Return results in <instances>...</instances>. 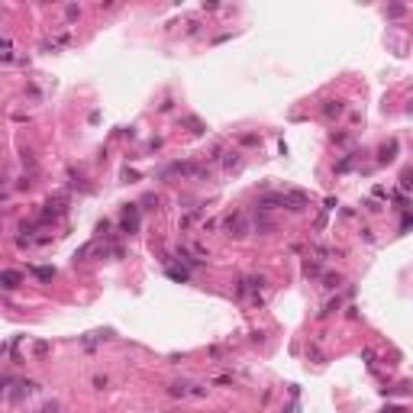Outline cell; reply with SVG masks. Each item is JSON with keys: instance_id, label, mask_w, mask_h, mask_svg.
<instances>
[{"instance_id": "6da1fadb", "label": "cell", "mask_w": 413, "mask_h": 413, "mask_svg": "<svg viewBox=\"0 0 413 413\" xmlns=\"http://www.w3.org/2000/svg\"><path fill=\"white\" fill-rule=\"evenodd\" d=\"M265 288H268L265 274H245V278L236 281V297H239V300H249L252 307H262L265 304Z\"/></svg>"}, {"instance_id": "7a4b0ae2", "label": "cell", "mask_w": 413, "mask_h": 413, "mask_svg": "<svg viewBox=\"0 0 413 413\" xmlns=\"http://www.w3.org/2000/svg\"><path fill=\"white\" fill-rule=\"evenodd\" d=\"M65 213H68V194H65V191H58V194H52L46 200V207H42L39 210V223L42 226H49V223H55V219H62Z\"/></svg>"}, {"instance_id": "3957f363", "label": "cell", "mask_w": 413, "mask_h": 413, "mask_svg": "<svg viewBox=\"0 0 413 413\" xmlns=\"http://www.w3.org/2000/svg\"><path fill=\"white\" fill-rule=\"evenodd\" d=\"M223 233H226L229 239H245L249 233H255V229H252V219H249V213H242V210L229 213V217L223 219Z\"/></svg>"}, {"instance_id": "277c9868", "label": "cell", "mask_w": 413, "mask_h": 413, "mask_svg": "<svg viewBox=\"0 0 413 413\" xmlns=\"http://www.w3.org/2000/svg\"><path fill=\"white\" fill-rule=\"evenodd\" d=\"M36 390H39V381H26V378H23V381H16V384L7 388V400H10V404H20V400L32 397Z\"/></svg>"}, {"instance_id": "5b68a950", "label": "cell", "mask_w": 413, "mask_h": 413, "mask_svg": "<svg viewBox=\"0 0 413 413\" xmlns=\"http://www.w3.org/2000/svg\"><path fill=\"white\" fill-rule=\"evenodd\" d=\"M168 394L171 397H207V388L203 384H191V381H174V384H168Z\"/></svg>"}, {"instance_id": "8992f818", "label": "cell", "mask_w": 413, "mask_h": 413, "mask_svg": "<svg viewBox=\"0 0 413 413\" xmlns=\"http://www.w3.org/2000/svg\"><path fill=\"white\" fill-rule=\"evenodd\" d=\"M139 223H142V219H139V207L129 203V207L123 210V217H120V229L133 236V233H139Z\"/></svg>"}, {"instance_id": "52a82bcc", "label": "cell", "mask_w": 413, "mask_h": 413, "mask_svg": "<svg viewBox=\"0 0 413 413\" xmlns=\"http://www.w3.org/2000/svg\"><path fill=\"white\" fill-rule=\"evenodd\" d=\"M65 46H71V32H68V29L49 36V39L42 42V52H58V49H65Z\"/></svg>"}, {"instance_id": "ba28073f", "label": "cell", "mask_w": 413, "mask_h": 413, "mask_svg": "<svg viewBox=\"0 0 413 413\" xmlns=\"http://www.w3.org/2000/svg\"><path fill=\"white\" fill-rule=\"evenodd\" d=\"M23 278H26L23 271H13V268H7V271H0V288H3V291H13V288H20V284H23Z\"/></svg>"}, {"instance_id": "9c48e42d", "label": "cell", "mask_w": 413, "mask_h": 413, "mask_svg": "<svg viewBox=\"0 0 413 413\" xmlns=\"http://www.w3.org/2000/svg\"><path fill=\"white\" fill-rule=\"evenodd\" d=\"M320 113H323L326 120H339V117L345 113V103H342V100H323Z\"/></svg>"}, {"instance_id": "30bf717a", "label": "cell", "mask_w": 413, "mask_h": 413, "mask_svg": "<svg viewBox=\"0 0 413 413\" xmlns=\"http://www.w3.org/2000/svg\"><path fill=\"white\" fill-rule=\"evenodd\" d=\"M397 148H400V142H397V139H388V142L381 146V152H378V162H381V165L394 162V158H397Z\"/></svg>"}, {"instance_id": "8fae6325", "label": "cell", "mask_w": 413, "mask_h": 413, "mask_svg": "<svg viewBox=\"0 0 413 413\" xmlns=\"http://www.w3.org/2000/svg\"><path fill=\"white\" fill-rule=\"evenodd\" d=\"M219 155H223V168H226V171H239L242 168V152H219Z\"/></svg>"}, {"instance_id": "7c38bea8", "label": "cell", "mask_w": 413, "mask_h": 413, "mask_svg": "<svg viewBox=\"0 0 413 413\" xmlns=\"http://www.w3.org/2000/svg\"><path fill=\"white\" fill-rule=\"evenodd\" d=\"M252 229L265 236V233H271V229H274V219L268 217V213H258V217H255V223H252Z\"/></svg>"}, {"instance_id": "4fadbf2b", "label": "cell", "mask_w": 413, "mask_h": 413, "mask_svg": "<svg viewBox=\"0 0 413 413\" xmlns=\"http://www.w3.org/2000/svg\"><path fill=\"white\" fill-rule=\"evenodd\" d=\"M29 274H36L39 281H52L55 278V268L52 265H29Z\"/></svg>"}, {"instance_id": "5bb4252c", "label": "cell", "mask_w": 413, "mask_h": 413, "mask_svg": "<svg viewBox=\"0 0 413 413\" xmlns=\"http://www.w3.org/2000/svg\"><path fill=\"white\" fill-rule=\"evenodd\" d=\"M16 55H13V39H10V32H3V52H0V62L10 65Z\"/></svg>"}, {"instance_id": "9a60e30c", "label": "cell", "mask_w": 413, "mask_h": 413, "mask_svg": "<svg viewBox=\"0 0 413 413\" xmlns=\"http://www.w3.org/2000/svg\"><path fill=\"white\" fill-rule=\"evenodd\" d=\"M339 284H342V274H339V271H326V274H323V288L336 291Z\"/></svg>"}, {"instance_id": "2e32d148", "label": "cell", "mask_w": 413, "mask_h": 413, "mask_svg": "<svg viewBox=\"0 0 413 413\" xmlns=\"http://www.w3.org/2000/svg\"><path fill=\"white\" fill-rule=\"evenodd\" d=\"M304 274H307V278H320V274H323L320 262H310V258H307V262H304Z\"/></svg>"}, {"instance_id": "e0dca14e", "label": "cell", "mask_w": 413, "mask_h": 413, "mask_svg": "<svg viewBox=\"0 0 413 413\" xmlns=\"http://www.w3.org/2000/svg\"><path fill=\"white\" fill-rule=\"evenodd\" d=\"M165 271H168V278H174V281H181V284H184V281H191V274L184 271V268H174V265H168L165 268Z\"/></svg>"}, {"instance_id": "ac0fdd59", "label": "cell", "mask_w": 413, "mask_h": 413, "mask_svg": "<svg viewBox=\"0 0 413 413\" xmlns=\"http://www.w3.org/2000/svg\"><path fill=\"white\" fill-rule=\"evenodd\" d=\"M352 165H355V152H349V155L339 158V162H336V171H349Z\"/></svg>"}, {"instance_id": "d6986e66", "label": "cell", "mask_w": 413, "mask_h": 413, "mask_svg": "<svg viewBox=\"0 0 413 413\" xmlns=\"http://www.w3.org/2000/svg\"><path fill=\"white\" fill-rule=\"evenodd\" d=\"M239 146H262V139H258V133H242Z\"/></svg>"}, {"instance_id": "ffe728a7", "label": "cell", "mask_w": 413, "mask_h": 413, "mask_svg": "<svg viewBox=\"0 0 413 413\" xmlns=\"http://www.w3.org/2000/svg\"><path fill=\"white\" fill-rule=\"evenodd\" d=\"M58 410H62V404H58V400H46V404H42L36 413H58Z\"/></svg>"}, {"instance_id": "44dd1931", "label": "cell", "mask_w": 413, "mask_h": 413, "mask_svg": "<svg viewBox=\"0 0 413 413\" xmlns=\"http://www.w3.org/2000/svg\"><path fill=\"white\" fill-rule=\"evenodd\" d=\"M46 352H49L46 339H36V342H32V355H46Z\"/></svg>"}, {"instance_id": "7402d4cb", "label": "cell", "mask_w": 413, "mask_h": 413, "mask_svg": "<svg viewBox=\"0 0 413 413\" xmlns=\"http://www.w3.org/2000/svg\"><path fill=\"white\" fill-rule=\"evenodd\" d=\"M65 16H68V20H78V16H81V7H78V3H68V7H65Z\"/></svg>"}, {"instance_id": "603a6c76", "label": "cell", "mask_w": 413, "mask_h": 413, "mask_svg": "<svg viewBox=\"0 0 413 413\" xmlns=\"http://www.w3.org/2000/svg\"><path fill=\"white\" fill-rule=\"evenodd\" d=\"M400 187H407V191L413 187V171H410V168H407V171L400 174Z\"/></svg>"}, {"instance_id": "cb8c5ba5", "label": "cell", "mask_w": 413, "mask_h": 413, "mask_svg": "<svg viewBox=\"0 0 413 413\" xmlns=\"http://www.w3.org/2000/svg\"><path fill=\"white\" fill-rule=\"evenodd\" d=\"M107 384H110V381H107V378H100V374L94 378V388H97V390H103V388H107Z\"/></svg>"}, {"instance_id": "d4e9b609", "label": "cell", "mask_w": 413, "mask_h": 413, "mask_svg": "<svg viewBox=\"0 0 413 413\" xmlns=\"http://www.w3.org/2000/svg\"><path fill=\"white\" fill-rule=\"evenodd\" d=\"M213 384H233V378H229V374H217V378H213Z\"/></svg>"}, {"instance_id": "484cf974", "label": "cell", "mask_w": 413, "mask_h": 413, "mask_svg": "<svg viewBox=\"0 0 413 413\" xmlns=\"http://www.w3.org/2000/svg\"><path fill=\"white\" fill-rule=\"evenodd\" d=\"M362 359H365L368 365H371V362H374V349H362Z\"/></svg>"}, {"instance_id": "4316f807", "label": "cell", "mask_w": 413, "mask_h": 413, "mask_svg": "<svg viewBox=\"0 0 413 413\" xmlns=\"http://www.w3.org/2000/svg\"><path fill=\"white\" fill-rule=\"evenodd\" d=\"M333 142H339V146H345V142H349V133H336V136H333Z\"/></svg>"}, {"instance_id": "83f0119b", "label": "cell", "mask_w": 413, "mask_h": 413, "mask_svg": "<svg viewBox=\"0 0 413 413\" xmlns=\"http://www.w3.org/2000/svg\"><path fill=\"white\" fill-rule=\"evenodd\" d=\"M171 413H178V410H171Z\"/></svg>"}]
</instances>
